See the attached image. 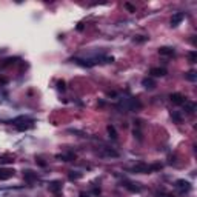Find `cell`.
<instances>
[{"mask_svg":"<svg viewBox=\"0 0 197 197\" xmlns=\"http://www.w3.org/2000/svg\"><path fill=\"white\" fill-rule=\"evenodd\" d=\"M160 168H162V165H146V163H139L137 166H134V168H133V171L148 174V172L156 171V169H160Z\"/></svg>","mask_w":197,"mask_h":197,"instance_id":"1","label":"cell"},{"mask_svg":"<svg viewBox=\"0 0 197 197\" xmlns=\"http://www.w3.org/2000/svg\"><path fill=\"white\" fill-rule=\"evenodd\" d=\"M19 122H22V123L13 122L19 131H25V129H29V128H33V126H34V122H33V120H29V119H25V117H19Z\"/></svg>","mask_w":197,"mask_h":197,"instance_id":"2","label":"cell"},{"mask_svg":"<svg viewBox=\"0 0 197 197\" xmlns=\"http://www.w3.org/2000/svg\"><path fill=\"white\" fill-rule=\"evenodd\" d=\"M169 98H171V102L174 103V105H183L186 100H185V97L182 95V94H179V92H174V94H171L169 95Z\"/></svg>","mask_w":197,"mask_h":197,"instance_id":"3","label":"cell"},{"mask_svg":"<svg viewBox=\"0 0 197 197\" xmlns=\"http://www.w3.org/2000/svg\"><path fill=\"white\" fill-rule=\"evenodd\" d=\"M14 176V169H8V168H0V180H8Z\"/></svg>","mask_w":197,"mask_h":197,"instance_id":"4","label":"cell"},{"mask_svg":"<svg viewBox=\"0 0 197 197\" xmlns=\"http://www.w3.org/2000/svg\"><path fill=\"white\" fill-rule=\"evenodd\" d=\"M183 19H185V14H183V13H176V14L171 17V25H172V26H177Z\"/></svg>","mask_w":197,"mask_h":197,"instance_id":"5","label":"cell"},{"mask_svg":"<svg viewBox=\"0 0 197 197\" xmlns=\"http://www.w3.org/2000/svg\"><path fill=\"white\" fill-rule=\"evenodd\" d=\"M176 186H177L180 191H189V189H191V185H189V182H186V180H177V182H176Z\"/></svg>","mask_w":197,"mask_h":197,"instance_id":"6","label":"cell"},{"mask_svg":"<svg viewBox=\"0 0 197 197\" xmlns=\"http://www.w3.org/2000/svg\"><path fill=\"white\" fill-rule=\"evenodd\" d=\"M48 188H49V191H51V192H59V191L62 189V182H59V180L49 182Z\"/></svg>","mask_w":197,"mask_h":197,"instance_id":"7","label":"cell"},{"mask_svg":"<svg viewBox=\"0 0 197 197\" xmlns=\"http://www.w3.org/2000/svg\"><path fill=\"white\" fill-rule=\"evenodd\" d=\"M149 74L154 75V77H163V75L166 74V69H165V68H151Z\"/></svg>","mask_w":197,"mask_h":197,"instance_id":"8","label":"cell"},{"mask_svg":"<svg viewBox=\"0 0 197 197\" xmlns=\"http://www.w3.org/2000/svg\"><path fill=\"white\" fill-rule=\"evenodd\" d=\"M159 54L160 56H172L174 54V49L169 48V46H162V48H159Z\"/></svg>","mask_w":197,"mask_h":197,"instance_id":"9","label":"cell"},{"mask_svg":"<svg viewBox=\"0 0 197 197\" xmlns=\"http://www.w3.org/2000/svg\"><path fill=\"white\" fill-rule=\"evenodd\" d=\"M23 177H25V180H26V182H34V180L37 179V174L28 169V171H25V172H23Z\"/></svg>","mask_w":197,"mask_h":197,"instance_id":"10","label":"cell"},{"mask_svg":"<svg viewBox=\"0 0 197 197\" xmlns=\"http://www.w3.org/2000/svg\"><path fill=\"white\" fill-rule=\"evenodd\" d=\"M142 85H143L146 89H153V88L156 86V82H154L153 79H143V80H142Z\"/></svg>","mask_w":197,"mask_h":197,"instance_id":"11","label":"cell"},{"mask_svg":"<svg viewBox=\"0 0 197 197\" xmlns=\"http://www.w3.org/2000/svg\"><path fill=\"white\" fill-rule=\"evenodd\" d=\"M57 159H62L63 162H71V160H75V154L69 153V154H62V156H57Z\"/></svg>","mask_w":197,"mask_h":197,"instance_id":"12","label":"cell"},{"mask_svg":"<svg viewBox=\"0 0 197 197\" xmlns=\"http://www.w3.org/2000/svg\"><path fill=\"white\" fill-rule=\"evenodd\" d=\"M183 105H185L186 113H189V114H192V113H194V110H195V105H194V103H191V102H185Z\"/></svg>","mask_w":197,"mask_h":197,"instance_id":"13","label":"cell"},{"mask_svg":"<svg viewBox=\"0 0 197 197\" xmlns=\"http://www.w3.org/2000/svg\"><path fill=\"white\" fill-rule=\"evenodd\" d=\"M106 129H108V134H110V137H113V139L116 140V139H117V133H116V128H114L113 125H108V128H106Z\"/></svg>","mask_w":197,"mask_h":197,"instance_id":"14","label":"cell"},{"mask_svg":"<svg viewBox=\"0 0 197 197\" xmlns=\"http://www.w3.org/2000/svg\"><path fill=\"white\" fill-rule=\"evenodd\" d=\"M17 60H19V59H16V57H14V59H6V60H5V63L0 65V68H6V66H10V65H14Z\"/></svg>","mask_w":197,"mask_h":197,"instance_id":"15","label":"cell"},{"mask_svg":"<svg viewBox=\"0 0 197 197\" xmlns=\"http://www.w3.org/2000/svg\"><path fill=\"white\" fill-rule=\"evenodd\" d=\"M148 40V37H145V36H136L134 37V42L136 43H145Z\"/></svg>","mask_w":197,"mask_h":197,"instance_id":"16","label":"cell"},{"mask_svg":"<svg viewBox=\"0 0 197 197\" xmlns=\"http://www.w3.org/2000/svg\"><path fill=\"white\" fill-rule=\"evenodd\" d=\"M188 59H189L191 63H195V60H197V52H195V51H191V52L188 54Z\"/></svg>","mask_w":197,"mask_h":197,"instance_id":"17","label":"cell"},{"mask_svg":"<svg viewBox=\"0 0 197 197\" xmlns=\"http://www.w3.org/2000/svg\"><path fill=\"white\" fill-rule=\"evenodd\" d=\"M10 162H13L11 156H2L0 157V163H10Z\"/></svg>","mask_w":197,"mask_h":197,"instance_id":"18","label":"cell"},{"mask_svg":"<svg viewBox=\"0 0 197 197\" xmlns=\"http://www.w3.org/2000/svg\"><path fill=\"white\" fill-rule=\"evenodd\" d=\"M171 117H172L177 123H180V122H182V116H180L179 113H172V114H171Z\"/></svg>","mask_w":197,"mask_h":197,"instance_id":"19","label":"cell"},{"mask_svg":"<svg viewBox=\"0 0 197 197\" xmlns=\"http://www.w3.org/2000/svg\"><path fill=\"white\" fill-rule=\"evenodd\" d=\"M125 8H126V10H128L129 13H136V8H134V6H133L131 3H128V2L125 3Z\"/></svg>","mask_w":197,"mask_h":197,"instance_id":"20","label":"cell"},{"mask_svg":"<svg viewBox=\"0 0 197 197\" xmlns=\"http://www.w3.org/2000/svg\"><path fill=\"white\" fill-rule=\"evenodd\" d=\"M80 177H82V174H80V172H77V174L71 172V174H69V179H71V180H77V179H80Z\"/></svg>","mask_w":197,"mask_h":197,"instance_id":"21","label":"cell"},{"mask_svg":"<svg viewBox=\"0 0 197 197\" xmlns=\"http://www.w3.org/2000/svg\"><path fill=\"white\" fill-rule=\"evenodd\" d=\"M186 79H188V80H195V72L189 71V72L186 74Z\"/></svg>","mask_w":197,"mask_h":197,"instance_id":"22","label":"cell"},{"mask_svg":"<svg viewBox=\"0 0 197 197\" xmlns=\"http://www.w3.org/2000/svg\"><path fill=\"white\" fill-rule=\"evenodd\" d=\"M57 88H59V89H62V91H65V82H63V80H60V82L57 83Z\"/></svg>","mask_w":197,"mask_h":197,"instance_id":"23","label":"cell"},{"mask_svg":"<svg viewBox=\"0 0 197 197\" xmlns=\"http://www.w3.org/2000/svg\"><path fill=\"white\" fill-rule=\"evenodd\" d=\"M36 162H37V163L40 165V166H46V162H43L42 159H36Z\"/></svg>","mask_w":197,"mask_h":197,"instance_id":"24","label":"cell"},{"mask_svg":"<svg viewBox=\"0 0 197 197\" xmlns=\"http://www.w3.org/2000/svg\"><path fill=\"white\" fill-rule=\"evenodd\" d=\"M6 82H8V80H6L5 77H0V83H6Z\"/></svg>","mask_w":197,"mask_h":197,"instance_id":"25","label":"cell"},{"mask_svg":"<svg viewBox=\"0 0 197 197\" xmlns=\"http://www.w3.org/2000/svg\"><path fill=\"white\" fill-rule=\"evenodd\" d=\"M80 197H89L88 194H85V192H80Z\"/></svg>","mask_w":197,"mask_h":197,"instance_id":"26","label":"cell"}]
</instances>
